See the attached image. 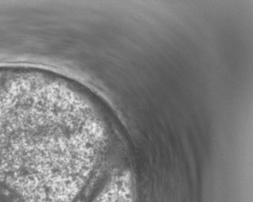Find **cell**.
<instances>
[{"label":"cell","instance_id":"cell-1","mask_svg":"<svg viewBox=\"0 0 253 202\" xmlns=\"http://www.w3.org/2000/svg\"><path fill=\"white\" fill-rule=\"evenodd\" d=\"M122 190L121 188L112 189L104 195L99 197L95 202H130L129 190Z\"/></svg>","mask_w":253,"mask_h":202}]
</instances>
